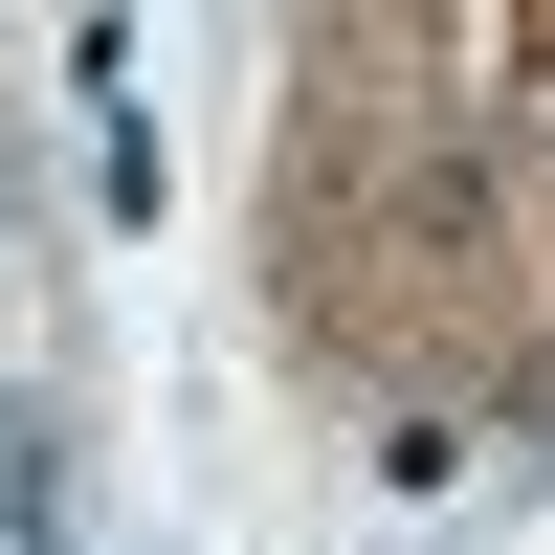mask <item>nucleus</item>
<instances>
[{"label": "nucleus", "instance_id": "1", "mask_svg": "<svg viewBox=\"0 0 555 555\" xmlns=\"http://www.w3.org/2000/svg\"><path fill=\"white\" fill-rule=\"evenodd\" d=\"M0 555H67V512H44V423L0 400Z\"/></svg>", "mask_w": 555, "mask_h": 555}]
</instances>
